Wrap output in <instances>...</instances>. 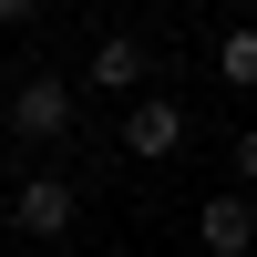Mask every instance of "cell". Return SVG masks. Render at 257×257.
<instances>
[{
  "label": "cell",
  "instance_id": "obj_6",
  "mask_svg": "<svg viewBox=\"0 0 257 257\" xmlns=\"http://www.w3.org/2000/svg\"><path fill=\"white\" fill-rule=\"evenodd\" d=\"M216 82H237V93H257V21L216 41Z\"/></svg>",
  "mask_w": 257,
  "mask_h": 257
},
{
  "label": "cell",
  "instance_id": "obj_5",
  "mask_svg": "<svg viewBox=\"0 0 257 257\" xmlns=\"http://www.w3.org/2000/svg\"><path fill=\"white\" fill-rule=\"evenodd\" d=\"M196 237H206V257H247V247H257V206H247V185H226V196L196 206Z\"/></svg>",
  "mask_w": 257,
  "mask_h": 257
},
{
  "label": "cell",
  "instance_id": "obj_4",
  "mask_svg": "<svg viewBox=\"0 0 257 257\" xmlns=\"http://www.w3.org/2000/svg\"><path fill=\"white\" fill-rule=\"evenodd\" d=\"M82 82H93V93H144V82H155V52H144L134 31H113V41H93V62H82Z\"/></svg>",
  "mask_w": 257,
  "mask_h": 257
},
{
  "label": "cell",
  "instance_id": "obj_3",
  "mask_svg": "<svg viewBox=\"0 0 257 257\" xmlns=\"http://www.w3.org/2000/svg\"><path fill=\"white\" fill-rule=\"evenodd\" d=\"M123 155H134V165H165V155H185V103L144 93L134 113H123Z\"/></svg>",
  "mask_w": 257,
  "mask_h": 257
},
{
  "label": "cell",
  "instance_id": "obj_2",
  "mask_svg": "<svg viewBox=\"0 0 257 257\" xmlns=\"http://www.w3.org/2000/svg\"><path fill=\"white\" fill-rule=\"evenodd\" d=\"M72 216H82V196H72V175H52V165L11 185V226L21 237H72Z\"/></svg>",
  "mask_w": 257,
  "mask_h": 257
},
{
  "label": "cell",
  "instance_id": "obj_1",
  "mask_svg": "<svg viewBox=\"0 0 257 257\" xmlns=\"http://www.w3.org/2000/svg\"><path fill=\"white\" fill-rule=\"evenodd\" d=\"M72 123H82L72 72H31V82L11 93V134H21V144H72Z\"/></svg>",
  "mask_w": 257,
  "mask_h": 257
},
{
  "label": "cell",
  "instance_id": "obj_8",
  "mask_svg": "<svg viewBox=\"0 0 257 257\" xmlns=\"http://www.w3.org/2000/svg\"><path fill=\"white\" fill-rule=\"evenodd\" d=\"M237 185H257V123L237 134Z\"/></svg>",
  "mask_w": 257,
  "mask_h": 257
},
{
  "label": "cell",
  "instance_id": "obj_9",
  "mask_svg": "<svg viewBox=\"0 0 257 257\" xmlns=\"http://www.w3.org/2000/svg\"><path fill=\"white\" fill-rule=\"evenodd\" d=\"M52 257H82V247H52Z\"/></svg>",
  "mask_w": 257,
  "mask_h": 257
},
{
  "label": "cell",
  "instance_id": "obj_7",
  "mask_svg": "<svg viewBox=\"0 0 257 257\" xmlns=\"http://www.w3.org/2000/svg\"><path fill=\"white\" fill-rule=\"evenodd\" d=\"M41 21V0H0V31H31Z\"/></svg>",
  "mask_w": 257,
  "mask_h": 257
},
{
  "label": "cell",
  "instance_id": "obj_10",
  "mask_svg": "<svg viewBox=\"0 0 257 257\" xmlns=\"http://www.w3.org/2000/svg\"><path fill=\"white\" fill-rule=\"evenodd\" d=\"M237 11H257V0H237Z\"/></svg>",
  "mask_w": 257,
  "mask_h": 257
}]
</instances>
